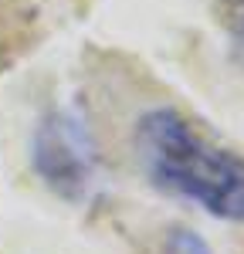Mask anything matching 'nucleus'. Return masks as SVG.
<instances>
[{"instance_id": "obj_2", "label": "nucleus", "mask_w": 244, "mask_h": 254, "mask_svg": "<svg viewBox=\"0 0 244 254\" xmlns=\"http://www.w3.org/2000/svg\"><path fill=\"white\" fill-rule=\"evenodd\" d=\"M34 166L44 183L61 196L78 200L88 193L95 180V142L81 119L55 112L41 122L34 136Z\"/></svg>"}, {"instance_id": "obj_4", "label": "nucleus", "mask_w": 244, "mask_h": 254, "mask_svg": "<svg viewBox=\"0 0 244 254\" xmlns=\"http://www.w3.org/2000/svg\"><path fill=\"white\" fill-rule=\"evenodd\" d=\"M238 31H241V38H244V20H241V27H238Z\"/></svg>"}, {"instance_id": "obj_1", "label": "nucleus", "mask_w": 244, "mask_h": 254, "mask_svg": "<svg viewBox=\"0 0 244 254\" xmlns=\"http://www.w3.org/2000/svg\"><path fill=\"white\" fill-rule=\"evenodd\" d=\"M136 156L160 190L193 200L210 217L244 220V156L200 136L180 112H146L136 126Z\"/></svg>"}, {"instance_id": "obj_3", "label": "nucleus", "mask_w": 244, "mask_h": 254, "mask_svg": "<svg viewBox=\"0 0 244 254\" xmlns=\"http://www.w3.org/2000/svg\"><path fill=\"white\" fill-rule=\"evenodd\" d=\"M163 254H214V251L207 248V241L200 234L177 227V231H170L166 241H163Z\"/></svg>"}]
</instances>
